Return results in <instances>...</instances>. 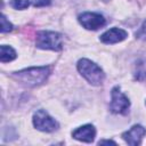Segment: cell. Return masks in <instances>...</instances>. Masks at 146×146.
Instances as JSON below:
<instances>
[{"label": "cell", "instance_id": "1", "mask_svg": "<svg viewBox=\"0 0 146 146\" xmlns=\"http://www.w3.org/2000/svg\"><path fill=\"white\" fill-rule=\"evenodd\" d=\"M50 68L48 66L40 67H29L22 71H18L14 74V76L23 84L27 87H36L42 84L49 76Z\"/></svg>", "mask_w": 146, "mask_h": 146}, {"label": "cell", "instance_id": "2", "mask_svg": "<svg viewBox=\"0 0 146 146\" xmlns=\"http://www.w3.org/2000/svg\"><path fill=\"white\" fill-rule=\"evenodd\" d=\"M78 71L92 86H100L105 79V73L96 63L82 58L78 62Z\"/></svg>", "mask_w": 146, "mask_h": 146}, {"label": "cell", "instance_id": "3", "mask_svg": "<svg viewBox=\"0 0 146 146\" xmlns=\"http://www.w3.org/2000/svg\"><path fill=\"white\" fill-rule=\"evenodd\" d=\"M36 47L40 49L60 50L63 48V38L54 31H40L36 34Z\"/></svg>", "mask_w": 146, "mask_h": 146}, {"label": "cell", "instance_id": "4", "mask_svg": "<svg viewBox=\"0 0 146 146\" xmlns=\"http://www.w3.org/2000/svg\"><path fill=\"white\" fill-rule=\"evenodd\" d=\"M130 100L129 98L120 90L119 87H114L111 91V104L110 110L115 114H125L129 111Z\"/></svg>", "mask_w": 146, "mask_h": 146}, {"label": "cell", "instance_id": "5", "mask_svg": "<svg viewBox=\"0 0 146 146\" xmlns=\"http://www.w3.org/2000/svg\"><path fill=\"white\" fill-rule=\"evenodd\" d=\"M33 125L43 132H52L58 129V122L44 110H38L33 115Z\"/></svg>", "mask_w": 146, "mask_h": 146}, {"label": "cell", "instance_id": "6", "mask_svg": "<svg viewBox=\"0 0 146 146\" xmlns=\"http://www.w3.org/2000/svg\"><path fill=\"white\" fill-rule=\"evenodd\" d=\"M79 22L84 29L92 30V31L100 29L106 23L103 15L98 13H91V11H86L79 15Z\"/></svg>", "mask_w": 146, "mask_h": 146}, {"label": "cell", "instance_id": "7", "mask_svg": "<svg viewBox=\"0 0 146 146\" xmlns=\"http://www.w3.org/2000/svg\"><path fill=\"white\" fill-rule=\"evenodd\" d=\"M146 135V129L140 124L132 125L128 131L122 133V138L127 141V144L131 146H137L141 143V139Z\"/></svg>", "mask_w": 146, "mask_h": 146}, {"label": "cell", "instance_id": "8", "mask_svg": "<svg viewBox=\"0 0 146 146\" xmlns=\"http://www.w3.org/2000/svg\"><path fill=\"white\" fill-rule=\"evenodd\" d=\"M127 36H128V32L127 31H124L123 29L113 27V29H110L106 32H104L100 35L99 39H100V41L103 43L112 44V43H116V42L123 41Z\"/></svg>", "mask_w": 146, "mask_h": 146}, {"label": "cell", "instance_id": "9", "mask_svg": "<svg viewBox=\"0 0 146 146\" xmlns=\"http://www.w3.org/2000/svg\"><path fill=\"white\" fill-rule=\"evenodd\" d=\"M95 136H96V129L92 124L81 125L72 132V137L74 139L84 143H91L95 139Z\"/></svg>", "mask_w": 146, "mask_h": 146}, {"label": "cell", "instance_id": "10", "mask_svg": "<svg viewBox=\"0 0 146 146\" xmlns=\"http://www.w3.org/2000/svg\"><path fill=\"white\" fill-rule=\"evenodd\" d=\"M0 60L2 63H7V62H11L16 58V51L10 47V46H6L2 44L0 47Z\"/></svg>", "mask_w": 146, "mask_h": 146}, {"label": "cell", "instance_id": "11", "mask_svg": "<svg viewBox=\"0 0 146 146\" xmlns=\"http://www.w3.org/2000/svg\"><path fill=\"white\" fill-rule=\"evenodd\" d=\"M10 6L15 9H25L30 6V1L29 0H11L10 1Z\"/></svg>", "mask_w": 146, "mask_h": 146}, {"label": "cell", "instance_id": "12", "mask_svg": "<svg viewBox=\"0 0 146 146\" xmlns=\"http://www.w3.org/2000/svg\"><path fill=\"white\" fill-rule=\"evenodd\" d=\"M13 30V24L7 21L6 16L2 14L1 15V33H6V32H10Z\"/></svg>", "mask_w": 146, "mask_h": 146}, {"label": "cell", "instance_id": "13", "mask_svg": "<svg viewBox=\"0 0 146 146\" xmlns=\"http://www.w3.org/2000/svg\"><path fill=\"white\" fill-rule=\"evenodd\" d=\"M136 38L139 39V40L146 41V21H144V23L141 24L139 30L136 32Z\"/></svg>", "mask_w": 146, "mask_h": 146}, {"label": "cell", "instance_id": "14", "mask_svg": "<svg viewBox=\"0 0 146 146\" xmlns=\"http://www.w3.org/2000/svg\"><path fill=\"white\" fill-rule=\"evenodd\" d=\"M32 3L34 7H44L49 6L51 3V0H32Z\"/></svg>", "mask_w": 146, "mask_h": 146}, {"label": "cell", "instance_id": "15", "mask_svg": "<svg viewBox=\"0 0 146 146\" xmlns=\"http://www.w3.org/2000/svg\"><path fill=\"white\" fill-rule=\"evenodd\" d=\"M98 144H99V145H103V144H113V145H115L116 143L113 141V140H100Z\"/></svg>", "mask_w": 146, "mask_h": 146}, {"label": "cell", "instance_id": "16", "mask_svg": "<svg viewBox=\"0 0 146 146\" xmlns=\"http://www.w3.org/2000/svg\"><path fill=\"white\" fill-rule=\"evenodd\" d=\"M103 1H110V0H103Z\"/></svg>", "mask_w": 146, "mask_h": 146}]
</instances>
